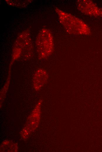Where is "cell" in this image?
Listing matches in <instances>:
<instances>
[{"label": "cell", "mask_w": 102, "mask_h": 152, "mask_svg": "<svg viewBox=\"0 0 102 152\" xmlns=\"http://www.w3.org/2000/svg\"><path fill=\"white\" fill-rule=\"evenodd\" d=\"M55 11L60 23L68 33L86 35L91 34L89 27L81 20L58 8H56Z\"/></svg>", "instance_id": "6da1fadb"}, {"label": "cell", "mask_w": 102, "mask_h": 152, "mask_svg": "<svg viewBox=\"0 0 102 152\" xmlns=\"http://www.w3.org/2000/svg\"><path fill=\"white\" fill-rule=\"evenodd\" d=\"M35 44L39 57L41 59L47 58L53 51V37L50 31L47 29L43 28L40 31Z\"/></svg>", "instance_id": "7a4b0ae2"}, {"label": "cell", "mask_w": 102, "mask_h": 152, "mask_svg": "<svg viewBox=\"0 0 102 152\" xmlns=\"http://www.w3.org/2000/svg\"><path fill=\"white\" fill-rule=\"evenodd\" d=\"M30 42V33L29 30H24L20 34L14 44L11 62V63H13L20 56L23 49L28 47Z\"/></svg>", "instance_id": "3957f363"}, {"label": "cell", "mask_w": 102, "mask_h": 152, "mask_svg": "<svg viewBox=\"0 0 102 152\" xmlns=\"http://www.w3.org/2000/svg\"><path fill=\"white\" fill-rule=\"evenodd\" d=\"M76 4L78 10L84 14L95 17H102V9L92 1L78 0L76 1Z\"/></svg>", "instance_id": "277c9868"}, {"label": "cell", "mask_w": 102, "mask_h": 152, "mask_svg": "<svg viewBox=\"0 0 102 152\" xmlns=\"http://www.w3.org/2000/svg\"><path fill=\"white\" fill-rule=\"evenodd\" d=\"M48 78V74L43 69H38L35 73L33 78V86L36 90L40 89L46 82Z\"/></svg>", "instance_id": "5b68a950"}, {"label": "cell", "mask_w": 102, "mask_h": 152, "mask_svg": "<svg viewBox=\"0 0 102 152\" xmlns=\"http://www.w3.org/2000/svg\"><path fill=\"white\" fill-rule=\"evenodd\" d=\"M31 0H6L8 4L16 7H25L29 4Z\"/></svg>", "instance_id": "8992f818"}]
</instances>
